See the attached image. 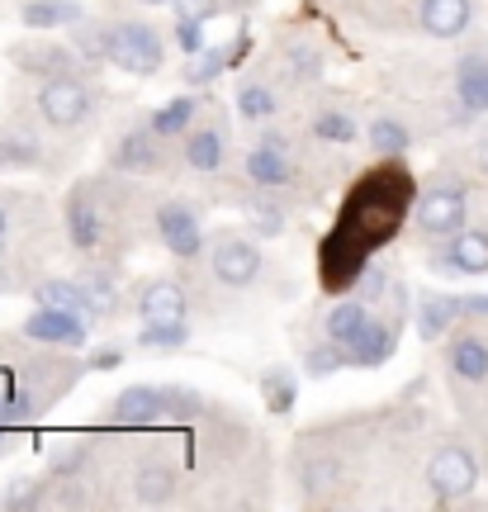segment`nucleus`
<instances>
[{
  "label": "nucleus",
  "mask_w": 488,
  "mask_h": 512,
  "mask_svg": "<svg viewBox=\"0 0 488 512\" xmlns=\"http://www.w3.org/2000/svg\"><path fill=\"white\" fill-rule=\"evenodd\" d=\"M408 204H413V181H408V171H398V166L370 171V176L351 190V200H346L332 238L323 242V285L327 290H346V285L361 280L370 252L384 247V242L398 233Z\"/></svg>",
  "instance_id": "obj_1"
},
{
  "label": "nucleus",
  "mask_w": 488,
  "mask_h": 512,
  "mask_svg": "<svg viewBox=\"0 0 488 512\" xmlns=\"http://www.w3.org/2000/svg\"><path fill=\"white\" fill-rule=\"evenodd\" d=\"M190 413L195 408V394H176V389H152V384H133L114 399V418L128 422V427H147V422H162L166 413Z\"/></svg>",
  "instance_id": "obj_2"
},
{
  "label": "nucleus",
  "mask_w": 488,
  "mask_h": 512,
  "mask_svg": "<svg viewBox=\"0 0 488 512\" xmlns=\"http://www.w3.org/2000/svg\"><path fill=\"white\" fill-rule=\"evenodd\" d=\"M109 62H119L124 72L152 76L162 67V38L147 24H114L109 29Z\"/></svg>",
  "instance_id": "obj_3"
},
{
  "label": "nucleus",
  "mask_w": 488,
  "mask_h": 512,
  "mask_svg": "<svg viewBox=\"0 0 488 512\" xmlns=\"http://www.w3.org/2000/svg\"><path fill=\"white\" fill-rule=\"evenodd\" d=\"M427 484L436 489L441 503L465 498L474 484H479V465H474V456L465 451V446H441V451L432 456V465H427Z\"/></svg>",
  "instance_id": "obj_4"
},
{
  "label": "nucleus",
  "mask_w": 488,
  "mask_h": 512,
  "mask_svg": "<svg viewBox=\"0 0 488 512\" xmlns=\"http://www.w3.org/2000/svg\"><path fill=\"white\" fill-rule=\"evenodd\" d=\"M38 110H43V119L57 128H72L86 119V110H91V95H86V86L81 81H72V76H53L43 91H38Z\"/></svg>",
  "instance_id": "obj_5"
},
{
  "label": "nucleus",
  "mask_w": 488,
  "mask_h": 512,
  "mask_svg": "<svg viewBox=\"0 0 488 512\" xmlns=\"http://www.w3.org/2000/svg\"><path fill=\"white\" fill-rule=\"evenodd\" d=\"M86 313H67V309H53V304H38L24 323V337L34 342H53V347H81L86 342Z\"/></svg>",
  "instance_id": "obj_6"
},
{
  "label": "nucleus",
  "mask_w": 488,
  "mask_h": 512,
  "mask_svg": "<svg viewBox=\"0 0 488 512\" xmlns=\"http://www.w3.org/2000/svg\"><path fill=\"white\" fill-rule=\"evenodd\" d=\"M417 223H422V233H432V238L460 233V228H465V195H460L455 185L427 190V200L417 204Z\"/></svg>",
  "instance_id": "obj_7"
},
{
  "label": "nucleus",
  "mask_w": 488,
  "mask_h": 512,
  "mask_svg": "<svg viewBox=\"0 0 488 512\" xmlns=\"http://www.w3.org/2000/svg\"><path fill=\"white\" fill-rule=\"evenodd\" d=\"M256 271H261V252H256L252 242L223 238L214 247V275L223 285H252Z\"/></svg>",
  "instance_id": "obj_8"
},
{
  "label": "nucleus",
  "mask_w": 488,
  "mask_h": 512,
  "mask_svg": "<svg viewBox=\"0 0 488 512\" xmlns=\"http://www.w3.org/2000/svg\"><path fill=\"white\" fill-rule=\"evenodd\" d=\"M157 228H162V242L176 256H199V247H204L199 219L185 204H162V209H157Z\"/></svg>",
  "instance_id": "obj_9"
},
{
  "label": "nucleus",
  "mask_w": 488,
  "mask_h": 512,
  "mask_svg": "<svg viewBox=\"0 0 488 512\" xmlns=\"http://www.w3.org/2000/svg\"><path fill=\"white\" fill-rule=\"evenodd\" d=\"M138 309H143V323H185V290L171 280H157L143 290Z\"/></svg>",
  "instance_id": "obj_10"
},
{
  "label": "nucleus",
  "mask_w": 488,
  "mask_h": 512,
  "mask_svg": "<svg viewBox=\"0 0 488 512\" xmlns=\"http://www.w3.org/2000/svg\"><path fill=\"white\" fill-rule=\"evenodd\" d=\"M422 29L432 38H455L470 29V0H422Z\"/></svg>",
  "instance_id": "obj_11"
},
{
  "label": "nucleus",
  "mask_w": 488,
  "mask_h": 512,
  "mask_svg": "<svg viewBox=\"0 0 488 512\" xmlns=\"http://www.w3.org/2000/svg\"><path fill=\"white\" fill-rule=\"evenodd\" d=\"M394 347H398L394 328H389V323H370V328L346 347V361H351V366H384V361L394 356Z\"/></svg>",
  "instance_id": "obj_12"
},
{
  "label": "nucleus",
  "mask_w": 488,
  "mask_h": 512,
  "mask_svg": "<svg viewBox=\"0 0 488 512\" xmlns=\"http://www.w3.org/2000/svg\"><path fill=\"white\" fill-rule=\"evenodd\" d=\"M365 328H370V313H365V299H361V294L342 299L337 309L327 313V337H332L337 347H351V342H356Z\"/></svg>",
  "instance_id": "obj_13"
},
{
  "label": "nucleus",
  "mask_w": 488,
  "mask_h": 512,
  "mask_svg": "<svg viewBox=\"0 0 488 512\" xmlns=\"http://www.w3.org/2000/svg\"><path fill=\"white\" fill-rule=\"evenodd\" d=\"M247 176H252L256 185H285L290 181L285 143H280V138H266L261 147H252V157H247Z\"/></svg>",
  "instance_id": "obj_14"
},
{
  "label": "nucleus",
  "mask_w": 488,
  "mask_h": 512,
  "mask_svg": "<svg viewBox=\"0 0 488 512\" xmlns=\"http://www.w3.org/2000/svg\"><path fill=\"white\" fill-rule=\"evenodd\" d=\"M38 304H53V309H67V313H86L91 318V290L76 285V280H43L34 290Z\"/></svg>",
  "instance_id": "obj_15"
},
{
  "label": "nucleus",
  "mask_w": 488,
  "mask_h": 512,
  "mask_svg": "<svg viewBox=\"0 0 488 512\" xmlns=\"http://www.w3.org/2000/svg\"><path fill=\"white\" fill-rule=\"evenodd\" d=\"M446 261H451L455 271H470V275H484L488 271V233H455L451 252H446Z\"/></svg>",
  "instance_id": "obj_16"
},
{
  "label": "nucleus",
  "mask_w": 488,
  "mask_h": 512,
  "mask_svg": "<svg viewBox=\"0 0 488 512\" xmlns=\"http://www.w3.org/2000/svg\"><path fill=\"white\" fill-rule=\"evenodd\" d=\"M81 19V5L76 0H29L24 5V24L29 29H57V24H76Z\"/></svg>",
  "instance_id": "obj_17"
},
{
  "label": "nucleus",
  "mask_w": 488,
  "mask_h": 512,
  "mask_svg": "<svg viewBox=\"0 0 488 512\" xmlns=\"http://www.w3.org/2000/svg\"><path fill=\"white\" fill-rule=\"evenodd\" d=\"M451 370L460 380H484L488 375V347L479 337H455L451 342Z\"/></svg>",
  "instance_id": "obj_18"
},
{
  "label": "nucleus",
  "mask_w": 488,
  "mask_h": 512,
  "mask_svg": "<svg viewBox=\"0 0 488 512\" xmlns=\"http://www.w3.org/2000/svg\"><path fill=\"white\" fill-rule=\"evenodd\" d=\"M460 105L465 110H488V62L484 57H470L465 67H460Z\"/></svg>",
  "instance_id": "obj_19"
},
{
  "label": "nucleus",
  "mask_w": 488,
  "mask_h": 512,
  "mask_svg": "<svg viewBox=\"0 0 488 512\" xmlns=\"http://www.w3.org/2000/svg\"><path fill=\"white\" fill-rule=\"evenodd\" d=\"M460 309H465V299H422V309H417V332H422V337H441V332L455 323Z\"/></svg>",
  "instance_id": "obj_20"
},
{
  "label": "nucleus",
  "mask_w": 488,
  "mask_h": 512,
  "mask_svg": "<svg viewBox=\"0 0 488 512\" xmlns=\"http://www.w3.org/2000/svg\"><path fill=\"white\" fill-rule=\"evenodd\" d=\"M114 166H124V171H152L157 166V147L147 133H128L119 152H114Z\"/></svg>",
  "instance_id": "obj_21"
},
{
  "label": "nucleus",
  "mask_w": 488,
  "mask_h": 512,
  "mask_svg": "<svg viewBox=\"0 0 488 512\" xmlns=\"http://www.w3.org/2000/svg\"><path fill=\"white\" fill-rule=\"evenodd\" d=\"M261 399H266V408L271 413H290L294 408V375L285 366H275L261 375Z\"/></svg>",
  "instance_id": "obj_22"
},
{
  "label": "nucleus",
  "mask_w": 488,
  "mask_h": 512,
  "mask_svg": "<svg viewBox=\"0 0 488 512\" xmlns=\"http://www.w3.org/2000/svg\"><path fill=\"white\" fill-rule=\"evenodd\" d=\"M67 223H72V242L81 247V252H91L95 242H100V223H95V209L81 195H72V204H67Z\"/></svg>",
  "instance_id": "obj_23"
},
{
  "label": "nucleus",
  "mask_w": 488,
  "mask_h": 512,
  "mask_svg": "<svg viewBox=\"0 0 488 512\" xmlns=\"http://www.w3.org/2000/svg\"><path fill=\"white\" fill-rule=\"evenodd\" d=\"M370 147L380 157H403L408 152V128L398 124V119H375L370 124Z\"/></svg>",
  "instance_id": "obj_24"
},
{
  "label": "nucleus",
  "mask_w": 488,
  "mask_h": 512,
  "mask_svg": "<svg viewBox=\"0 0 488 512\" xmlns=\"http://www.w3.org/2000/svg\"><path fill=\"white\" fill-rule=\"evenodd\" d=\"M346 366V347H337L332 337L327 342H318V347L304 351V370L313 375V380H323V375H337V370Z\"/></svg>",
  "instance_id": "obj_25"
},
{
  "label": "nucleus",
  "mask_w": 488,
  "mask_h": 512,
  "mask_svg": "<svg viewBox=\"0 0 488 512\" xmlns=\"http://www.w3.org/2000/svg\"><path fill=\"white\" fill-rule=\"evenodd\" d=\"M185 162L195 166V171H214V166L223 162V138H218L214 128L195 133V138H190V147H185Z\"/></svg>",
  "instance_id": "obj_26"
},
{
  "label": "nucleus",
  "mask_w": 488,
  "mask_h": 512,
  "mask_svg": "<svg viewBox=\"0 0 488 512\" xmlns=\"http://www.w3.org/2000/svg\"><path fill=\"white\" fill-rule=\"evenodd\" d=\"M237 48H199L195 57H190V67H185V81H214L223 67H228V57H233Z\"/></svg>",
  "instance_id": "obj_27"
},
{
  "label": "nucleus",
  "mask_w": 488,
  "mask_h": 512,
  "mask_svg": "<svg viewBox=\"0 0 488 512\" xmlns=\"http://www.w3.org/2000/svg\"><path fill=\"white\" fill-rule=\"evenodd\" d=\"M133 489H138V503L143 508H162V503H171V475L166 470H143V475L133 479Z\"/></svg>",
  "instance_id": "obj_28"
},
{
  "label": "nucleus",
  "mask_w": 488,
  "mask_h": 512,
  "mask_svg": "<svg viewBox=\"0 0 488 512\" xmlns=\"http://www.w3.org/2000/svg\"><path fill=\"white\" fill-rule=\"evenodd\" d=\"M195 119V100L190 95H181V100H171L166 110L152 114V133H162V138H171V133H181L185 124Z\"/></svg>",
  "instance_id": "obj_29"
},
{
  "label": "nucleus",
  "mask_w": 488,
  "mask_h": 512,
  "mask_svg": "<svg viewBox=\"0 0 488 512\" xmlns=\"http://www.w3.org/2000/svg\"><path fill=\"white\" fill-rule=\"evenodd\" d=\"M185 337H190L185 323H143V337H138V342H143L147 351H176V347H185Z\"/></svg>",
  "instance_id": "obj_30"
},
{
  "label": "nucleus",
  "mask_w": 488,
  "mask_h": 512,
  "mask_svg": "<svg viewBox=\"0 0 488 512\" xmlns=\"http://www.w3.org/2000/svg\"><path fill=\"white\" fill-rule=\"evenodd\" d=\"M313 133L318 138H327V143H351L356 138V124H351V114H337V110H327L313 119Z\"/></svg>",
  "instance_id": "obj_31"
},
{
  "label": "nucleus",
  "mask_w": 488,
  "mask_h": 512,
  "mask_svg": "<svg viewBox=\"0 0 488 512\" xmlns=\"http://www.w3.org/2000/svg\"><path fill=\"white\" fill-rule=\"evenodd\" d=\"M237 110L247 114V119H271L275 95L266 91V86H242V91H237Z\"/></svg>",
  "instance_id": "obj_32"
},
{
  "label": "nucleus",
  "mask_w": 488,
  "mask_h": 512,
  "mask_svg": "<svg viewBox=\"0 0 488 512\" xmlns=\"http://www.w3.org/2000/svg\"><path fill=\"white\" fill-rule=\"evenodd\" d=\"M15 62L24 72H43V67L62 72V67H67V57L57 53V48H15Z\"/></svg>",
  "instance_id": "obj_33"
},
{
  "label": "nucleus",
  "mask_w": 488,
  "mask_h": 512,
  "mask_svg": "<svg viewBox=\"0 0 488 512\" xmlns=\"http://www.w3.org/2000/svg\"><path fill=\"white\" fill-rule=\"evenodd\" d=\"M176 38H181V48L190 57L199 53V48H204V34H199V19L195 15H181V24H176Z\"/></svg>",
  "instance_id": "obj_34"
},
{
  "label": "nucleus",
  "mask_w": 488,
  "mask_h": 512,
  "mask_svg": "<svg viewBox=\"0 0 488 512\" xmlns=\"http://www.w3.org/2000/svg\"><path fill=\"white\" fill-rule=\"evenodd\" d=\"M34 503H38V489L29 479H19L15 489H5V498H0V508H34Z\"/></svg>",
  "instance_id": "obj_35"
},
{
  "label": "nucleus",
  "mask_w": 488,
  "mask_h": 512,
  "mask_svg": "<svg viewBox=\"0 0 488 512\" xmlns=\"http://www.w3.org/2000/svg\"><path fill=\"white\" fill-rule=\"evenodd\" d=\"M252 223H256V233H266V238H275V233L285 228V219H280L275 209H252Z\"/></svg>",
  "instance_id": "obj_36"
},
{
  "label": "nucleus",
  "mask_w": 488,
  "mask_h": 512,
  "mask_svg": "<svg viewBox=\"0 0 488 512\" xmlns=\"http://www.w3.org/2000/svg\"><path fill=\"white\" fill-rule=\"evenodd\" d=\"M86 451H72V456H57L53 460V475H76V470H86Z\"/></svg>",
  "instance_id": "obj_37"
},
{
  "label": "nucleus",
  "mask_w": 488,
  "mask_h": 512,
  "mask_svg": "<svg viewBox=\"0 0 488 512\" xmlns=\"http://www.w3.org/2000/svg\"><path fill=\"white\" fill-rule=\"evenodd\" d=\"M384 290V275L380 271H361V299H375Z\"/></svg>",
  "instance_id": "obj_38"
},
{
  "label": "nucleus",
  "mask_w": 488,
  "mask_h": 512,
  "mask_svg": "<svg viewBox=\"0 0 488 512\" xmlns=\"http://www.w3.org/2000/svg\"><path fill=\"white\" fill-rule=\"evenodd\" d=\"M119 361H124L119 351H95V356H91V366H95V370H109V366H119Z\"/></svg>",
  "instance_id": "obj_39"
},
{
  "label": "nucleus",
  "mask_w": 488,
  "mask_h": 512,
  "mask_svg": "<svg viewBox=\"0 0 488 512\" xmlns=\"http://www.w3.org/2000/svg\"><path fill=\"white\" fill-rule=\"evenodd\" d=\"M465 313H484L488 318V294H470V299H465Z\"/></svg>",
  "instance_id": "obj_40"
},
{
  "label": "nucleus",
  "mask_w": 488,
  "mask_h": 512,
  "mask_svg": "<svg viewBox=\"0 0 488 512\" xmlns=\"http://www.w3.org/2000/svg\"><path fill=\"white\" fill-rule=\"evenodd\" d=\"M5 233H10V214L0 209V242H5Z\"/></svg>",
  "instance_id": "obj_41"
},
{
  "label": "nucleus",
  "mask_w": 488,
  "mask_h": 512,
  "mask_svg": "<svg viewBox=\"0 0 488 512\" xmlns=\"http://www.w3.org/2000/svg\"><path fill=\"white\" fill-rule=\"evenodd\" d=\"M147 5H176V0H147Z\"/></svg>",
  "instance_id": "obj_42"
}]
</instances>
